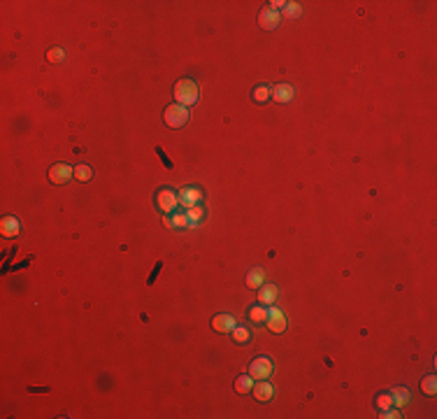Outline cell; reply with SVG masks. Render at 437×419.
Here are the masks:
<instances>
[{"label": "cell", "instance_id": "6da1fadb", "mask_svg": "<svg viewBox=\"0 0 437 419\" xmlns=\"http://www.w3.org/2000/svg\"><path fill=\"white\" fill-rule=\"evenodd\" d=\"M175 98H177L179 105L191 108L193 102H198V84L193 82V79H189V77L179 79V82L175 84Z\"/></svg>", "mask_w": 437, "mask_h": 419}, {"label": "cell", "instance_id": "7a4b0ae2", "mask_svg": "<svg viewBox=\"0 0 437 419\" xmlns=\"http://www.w3.org/2000/svg\"><path fill=\"white\" fill-rule=\"evenodd\" d=\"M163 121H165V126H170V128L186 126V121H189V108L179 105V102L168 105V108L163 110Z\"/></svg>", "mask_w": 437, "mask_h": 419}, {"label": "cell", "instance_id": "3957f363", "mask_svg": "<svg viewBox=\"0 0 437 419\" xmlns=\"http://www.w3.org/2000/svg\"><path fill=\"white\" fill-rule=\"evenodd\" d=\"M75 177V168H70L68 163H54L49 168V182L51 184H68Z\"/></svg>", "mask_w": 437, "mask_h": 419}, {"label": "cell", "instance_id": "277c9868", "mask_svg": "<svg viewBox=\"0 0 437 419\" xmlns=\"http://www.w3.org/2000/svg\"><path fill=\"white\" fill-rule=\"evenodd\" d=\"M249 375H251L253 380H267V377L272 375V361H270L267 356L253 359L251 366H249Z\"/></svg>", "mask_w": 437, "mask_h": 419}, {"label": "cell", "instance_id": "5b68a950", "mask_svg": "<svg viewBox=\"0 0 437 419\" xmlns=\"http://www.w3.org/2000/svg\"><path fill=\"white\" fill-rule=\"evenodd\" d=\"M156 205H159L161 212H175V207L179 205V196L170 189H161L156 193Z\"/></svg>", "mask_w": 437, "mask_h": 419}, {"label": "cell", "instance_id": "8992f818", "mask_svg": "<svg viewBox=\"0 0 437 419\" xmlns=\"http://www.w3.org/2000/svg\"><path fill=\"white\" fill-rule=\"evenodd\" d=\"M265 324L267 329L272 331V333H284L286 331V317H284V312L279 310V307H267V319H265Z\"/></svg>", "mask_w": 437, "mask_h": 419}, {"label": "cell", "instance_id": "52a82bcc", "mask_svg": "<svg viewBox=\"0 0 437 419\" xmlns=\"http://www.w3.org/2000/svg\"><path fill=\"white\" fill-rule=\"evenodd\" d=\"M258 24H260V28H263V31H274V28L279 26V12H277V10H272V7L260 10Z\"/></svg>", "mask_w": 437, "mask_h": 419}, {"label": "cell", "instance_id": "ba28073f", "mask_svg": "<svg viewBox=\"0 0 437 419\" xmlns=\"http://www.w3.org/2000/svg\"><path fill=\"white\" fill-rule=\"evenodd\" d=\"M200 198H203V191L196 189V186H186V189H182V193H179V203L189 210V207L200 203Z\"/></svg>", "mask_w": 437, "mask_h": 419}, {"label": "cell", "instance_id": "9c48e42d", "mask_svg": "<svg viewBox=\"0 0 437 419\" xmlns=\"http://www.w3.org/2000/svg\"><path fill=\"white\" fill-rule=\"evenodd\" d=\"M251 391H253V398L260 400V403H265V400H270V398L274 396L272 384H270V382H265V380H258V382H256Z\"/></svg>", "mask_w": 437, "mask_h": 419}, {"label": "cell", "instance_id": "30bf717a", "mask_svg": "<svg viewBox=\"0 0 437 419\" xmlns=\"http://www.w3.org/2000/svg\"><path fill=\"white\" fill-rule=\"evenodd\" d=\"M293 86H288V84H277V86H272L270 89V98H274V102H288V100H293Z\"/></svg>", "mask_w": 437, "mask_h": 419}, {"label": "cell", "instance_id": "8fae6325", "mask_svg": "<svg viewBox=\"0 0 437 419\" xmlns=\"http://www.w3.org/2000/svg\"><path fill=\"white\" fill-rule=\"evenodd\" d=\"M235 317H230V315H216L214 319H212V329L216 331V333H230V331L235 329Z\"/></svg>", "mask_w": 437, "mask_h": 419}, {"label": "cell", "instance_id": "7c38bea8", "mask_svg": "<svg viewBox=\"0 0 437 419\" xmlns=\"http://www.w3.org/2000/svg\"><path fill=\"white\" fill-rule=\"evenodd\" d=\"M277 296H279L277 284H263L258 289V303L265 305V307H270V305L277 300Z\"/></svg>", "mask_w": 437, "mask_h": 419}, {"label": "cell", "instance_id": "4fadbf2b", "mask_svg": "<svg viewBox=\"0 0 437 419\" xmlns=\"http://www.w3.org/2000/svg\"><path fill=\"white\" fill-rule=\"evenodd\" d=\"M21 231V224L17 217H5L3 222H0V233H3V238H17Z\"/></svg>", "mask_w": 437, "mask_h": 419}, {"label": "cell", "instance_id": "5bb4252c", "mask_svg": "<svg viewBox=\"0 0 437 419\" xmlns=\"http://www.w3.org/2000/svg\"><path fill=\"white\" fill-rule=\"evenodd\" d=\"M263 279H265L263 268H251L247 275V286L249 289H260V286H263Z\"/></svg>", "mask_w": 437, "mask_h": 419}, {"label": "cell", "instance_id": "9a60e30c", "mask_svg": "<svg viewBox=\"0 0 437 419\" xmlns=\"http://www.w3.org/2000/svg\"><path fill=\"white\" fill-rule=\"evenodd\" d=\"M391 398H393V405L395 407H405L409 403V391L405 387H398L391 391Z\"/></svg>", "mask_w": 437, "mask_h": 419}, {"label": "cell", "instance_id": "2e32d148", "mask_svg": "<svg viewBox=\"0 0 437 419\" xmlns=\"http://www.w3.org/2000/svg\"><path fill=\"white\" fill-rule=\"evenodd\" d=\"M235 389H237L240 394H249L253 389V377L251 375H240V377L235 380Z\"/></svg>", "mask_w": 437, "mask_h": 419}, {"label": "cell", "instance_id": "e0dca14e", "mask_svg": "<svg viewBox=\"0 0 437 419\" xmlns=\"http://www.w3.org/2000/svg\"><path fill=\"white\" fill-rule=\"evenodd\" d=\"M249 319H251L253 324H263L267 319V307L265 305H256V307H251L249 310Z\"/></svg>", "mask_w": 437, "mask_h": 419}, {"label": "cell", "instance_id": "ac0fdd59", "mask_svg": "<svg viewBox=\"0 0 437 419\" xmlns=\"http://www.w3.org/2000/svg\"><path fill=\"white\" fill-rule=\"evenodd\" d=\"M170 226L172 229H189V217H186V212H175V215L170 217Z\"/></svg>", "mask_w": 437, "mask_h": 419}, {"label": "cell", "instance_id": "d6986e66", "mask_svg": "<svg viewBox=\"0 0 437 419\" xmlns=\"http://www.w3.org/2000/svg\"><path fill=\"white\" fill-rule=\"evenodd\" d=\"M421 389H423L425 396H435V394H437V377H435V375H430V377H423V382H421Z\"/></svg>", "mask_w": 437, "mask_h": 419}, {"label": "cell", "instance_id": "ffe728a7", "mask_svg": "<svg viewBox=\"0 0 437 419\" xmlns=\"http://www.w3.org/2000/svg\"><path fill=\"white\" fill-rule=\"evenodd\" d=\"M75 177L79 179V182H89L91 177H93V170H91V165H77L75 168Z\"/></svg>", "mask_w": 437, "mask_h": 419}, {"label": "cell", "instance_id": "44dd1931", "mask_svg": "<svg viewBox=\"0 0 437 419\" xmlns=\"http://www.w3.org/2000/svg\"><path fill=\"white\" fill-rule=\"evenodd\" d=\"M230 333H233V340H235V343H240V345L249 343V331L244 329V326H235Z\"/></svg>", "mask_w": 437, "mask_h": 419}, {"label": "cell", "instance_id": "7402d4cb", "mask_svg": "<svg viewBox=\"0 0 437 419\" xmlns=\"http://www.w3.org/2000/svg\"><path fill=\"white\" fill-rule=\"evenodd\" d=\"M186 217H189V224H191V226H196V224L205 217V212H203L200 207H198V205H193V207L186 210Z\"/></svg>", "mask_w": 437, "mask_h": 419}, {"label": "cell", "instance_id": "603a6c76", "mask_svg": "<svg viewBox=\"0 0 437 419\" xmlns=\"http://www.w3.org/2000/svg\"><path fill=\"white\" fill-rule=\"evenodd\" d=\"M284 14L288 17V19H298L300 14H303V7H300V3H286Z\"/></svg>", "mask_w": 437, "mask_h": 419}, {"label": "cell", "instance_id": "cb8c5ba5", "mask_svg": "<svg viewBox=\"0 0 437 419\" xmlns=\"http://www.w3.org/2000/svg\"><path fill=\"white\" fill-rule=\"evenodd\" d=\"M253 100L256 102H267L270 100V86H258L253 91Z\"/></svg>", "mask_w": 437, "mask_h": 419}, {"label": "cell", "instance_id": "d4e9b609", "mask_svg": "<svg viewBox=\"0 0 437 419\" xmlns=\"http://www.w3.org/2000/svg\"><path fill=\"white\" fill-rule=\"evenodd\" d=\"M63 58H65V51L58 49V47H54V49L47 51V61H51V63H61Z\"/></svg>", "mask_w": 437, "mask_h": 419}, {"label": "cell", "instance_id": "484cf974", "mask_svg": "<svg viewBox=\"0 0 437 419\" xmlns=\"http://www.w3.org/2000/svg\"><path fill=\"white\" fill-rule=\"evenodd\" d=\"M391 405H393L391 394H381L379 398H377V407H379V410H388Z\"/></svg>", "mask_w": 437, "mask_h": 419}, {"label": "cell", "instance_id": "4316f807", "mask_svg": "<svg viewBox=\"0 0 437 419\" xmlns=\"http://www.w3.org/2000/svg\"><path fill=\"white\" fill-rule=\"evenodd\" d=\"M381 412H384V414H381L384 419H398L400 417L398 410H391V407H388V410H381Z\"/></svg>", "mask_w": 437, "mask_h": 419}, {"label": "cell", "instance_id": "83f0119b", "mask_svg": "<svg viewBox=\"0 0 437 419\" xmlns=\"http://www.w3.org/2000/svg\"><path fill=\"white\" fill-rule=\"evenodd\" d=\"M159 156H161V161H163V163L168 165V168H172V161L168 159V156H165V152H163V149H161V147H159Z\"/></svg>", "mask_w": 437, "mask_h": 419}]
</instances>
